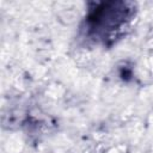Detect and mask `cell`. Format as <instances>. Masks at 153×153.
I'll use <instances>...</instances> for the list:
<instances>
[{
  "mask_svg": "<svg viewBox=\"0 0 153 153\" xmlns=\"http://www.w3.org/2000/svg\"><path fill=\"white\" fill-rule=\"evenodd\" d=\"M109 4H103L100 7L92 11L87 18V23L91 31L99 33L100 31H106V33L118 30L124 22L127 20L130 8L126 7V4H122L121 7H116L117 4L112 2V7L108 8Z\"/></svg>",
  "mask_w": 153,
  "mask_h": 153,
  "instance_id": "obj_1",
  "label": "cell"
}]
</instances>
